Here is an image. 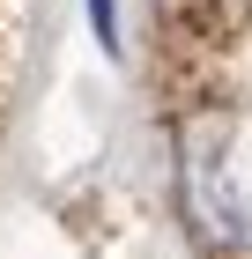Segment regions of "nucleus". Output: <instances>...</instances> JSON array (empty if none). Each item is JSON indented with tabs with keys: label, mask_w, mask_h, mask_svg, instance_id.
Segmentation results:
<instances>
[{
	"label": "nucleus",
	"mask_w": 252,
	"mask_h": 259,
	"mask_svg": "<svg viewBox=\"0 0 252 259\" xmlns=\"http://www.w3.org/2000/svg\"><path fill=\"white\" fill-rule=\"evenodd\" d=\"M230 30V8L223 0H156V37H163V60H186V52H215Z\"/></svg>",
	"instance_id": "obj_2"
},
{
	"label": "nucleus",
	"mask_w": 252,
	"mask_h": 259,
	"mask_svg": "<svg viewBox=\"0 0 252 259\" xmlns=\"http://www.w3.org/2000/svg\"><path fill=\"white\" fill-rule=\"evenodd\" d=\"M89 30H97V45L112 52V60L126 52V45H119V8H112V0H89Z\"/></svg>",
	"instance_id": "obj_3"
},
{
	"label": "nucleus",
	"mask_w": 252,
	"mask_h": 259,
	"mask_svg": "<svg viewBox=\"0 0 252 259\" xmlns=\"http://www.w3.org/2000/svg\"><path fill=\"white\" fill-rule=\"evenodd\" d=\"M178 207L215 259L252 252V119L215 104L178 134Z\"/></svg>",
	"instance_id": "obj_1"
}]
</instances>
